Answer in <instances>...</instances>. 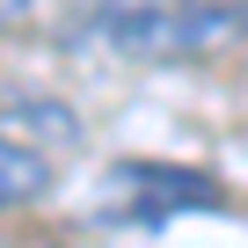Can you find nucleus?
Instances as JSON below:
<instances>
[{
  "mask_svg": "<svg viewBox=\"0 0 248 248\" xmlns=\"http://www.w3.org/2000/svg\"><path fill=\"white\" fill-rule=\"evenodd\" d=\"M73 37L124 59H212L248 44V0H117Z\"/></svg>",
  "mask_w": 248,
  "mask_h": 248,
  "instance_id": "nucleus-1",
  "label": "nucleus"
},
{
  "mask_svg": "<svg viewBox=\"0 0 248 248\" xmlns=\"http://www.w3.org/2000/svg\"><path fill=\"white\" fill-rule=\"evenodd\" d=\"M219 183L197 168H168V161H117L102 175V219L117 226H161L175 212H219Z\"/></svg>",
  "mask_w": 248,
  "mask_h": 248,
  "instance_id": "nucleus-2",
  "label": "nucleus"
},
{
  "mask_svg": "<svg viewBox=\"0 0 248 248\" xmlns=\"http://www.w3.org/2000/svg\"><path fill=\"white\" fill-rule=\"evenodd\" d=\"M44 183H51V161H44L37 146H22V139L0 132V212H8V204H30V197H44Z\"/></svg>",
  "mask_w": 248,
  "mask_h": 248,
  "instance_id": "nucleus-3",
  "label": "nucleus"
},
{
  "mask_svg": "<svg viewBox=\"0 0 248 248\" xmlns=\"http://www.w3.org/2000/svg\"><path fill=\"white\" fill-rule=\"evenodd\" d=\"M22 15H30V0H0V30H15Z\"/></svg>",
  "mask_w": 248,
  "mask_h": 248,
  "instance_id": "nucleus-4",
  "label": "nucleus"
}]
</instances>
